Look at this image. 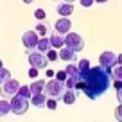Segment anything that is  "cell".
Here are the masks:
<instances>
[{"label":"cell","instance_id":"6da1fadb","mask_svg":"<svg viewBox=\"0 0 122 122\" xmlns=\"http://www.w3.org/2000/svg\"><path fill=\"white\" fill-rule=\"evenodd\" d=\"M111 68L99 65L81 70V81L76 83V90H81L90 101L99 99L111 88Z\"/></svg>","mask_w":122,"mask_h":122},{"label":"cell","instance_id":"7a4b0ae2","mask_svg":"<svg viewBox=\"0 0 122 122\" xmlns=\"http://www.w3.org/2000/svg\"><path fill=\"white\" fill-rule=\"evenodd\" d=\"M65 92V83H61L57 79H52V81H47L45 84V95L47 97H54V99L59 101L61 95Z\"/></svg>","mask_w":122,"mask_h":122},{"label":"cell","instance_id":"3957f363","mask_svg":"<svg viewBox=\"0 0 122 122\" xmlns=\"http://www.w3.org/2000/svg\"><path fill=\"white\" fill-rule=\"evenodd\" d=\"M29 106H30V99H25V97H22V95H13L11 97V111L15 115L27 113Z\"/></svg>","mask_w":122,"mask_h":122},{"label":"cell","instance_id":"277c9868","mask_svg":"<svg viewBox=\"0 0 122 122\" xmlns=\"http://www.w3.org/2000/svg\"><path fill=\"white\" fill-rule=\"evenodd\" d=\"M27 61H29L30 66H34V68L41 70V68H47L49 66V59H47V56L43 52H29L27 54Z\"/></svg>","mask_w":122,"mask_h":122},{"label":"cell","instance_id":"5b68a950","mask_svg":"<svg viewBox=\"0 0 122 122\" xmlns=\"http://www.w3.org/2000/svg\"><path fill=\"white\" fill-rule=\"evenodd\" d=\"M65 47L76 50V52H81V50L84 49V40L81 38L77 32H72V30H70L68 34H65Z\"/></svg>","mask_w":122,"mask_h":122},{"label":"cell","instance_id":"8992f818","mask_svg":"<svg viewBox=\"0 0 122 122\" xmlns=\"http://www.w3.org/2000/svg\"><path fill=\"white\" fill-rule=\"evenodd\" d=\"M18 88H20V83L16 79H7L4 84H0V95L4 97V99H7V97H13L18 93Z\"/></svg>","mask_w":122,"mask_h":122},{"label":"cell","instance_id":"52a82bcc","mask_svg":"<svg viewBox=\"0 0 122 122\" xmlns=\"http://www.w3.org/2000/svg\"><path fill=\"white\" fill-rule=\"evenodd\" d=\"M38 40H40V34L36 30H25L22 36V43L27 50H34L36 45H38Z\"/></svg>","mask_w":122,"mask_h":122},{"label":"cell","instance_id":"ba28073f","mask_svg":"<svg viewBox=\"0 0 122 122\" xmlns=\"http://www.w3.org/2000/svg\"><path fill=\"white\" fill-rule=\"evenodd\" d=\"M70 29H72V22L68 20V16H59V20H57L56 23H54V32H57V34H68Z\"/></svg>","mask_w":122,"mask_h":122},{"label":"cell","instance_id":"9c48e42d","mask_svg":"<svg viewBox=\"0 0 122 122\" xmlns=\"http://www.w3.org/2000/svg\"><path fill=\"white\" fill-rule=\"evenodd\" d=\"M99 65L106 66V68H113L117 65V54L111 52V50H104L99 56Z\"/></svg>","mask_w":122,"mask_h":122},{"label":"cell","instance_id":"30bf717a","mask_svg":"<svg viewBox=\"0 0 122 122\" xmlns=\"http://www.w3.org/2000/svg\"><path fill=\"white\" fill-rule=\"evenodd\" d=\"M57 54H59V59H63V61H68V63L76 61V56H77V52H76V50L68 49V47H61Z\"/></svg>","mask_w":122,"mask_h":122},{"label":"cell","instance_id":"8fae6325","mask_svg":"<svg viewBox=\"0 0 122 122\" xmlns=\"http://www.w3.org/2000/svg\"><path fill=\"white\" fill-rule=\"evenodd\" d=\"M61 101L65 104H74L77 101V92L74 90V88H65V92H63V95H61Z\"/></svg>","mask_w":122,"mask_h":122},{"label":"cell","instance_id":"7c38bea8","mask_svg":"<svg viewBox=\"0 0 122 122\" xmlns=\"http://www.w3.org/2000/svg\"><path fill=\"white\" fill-rule=\"evenodd\" d=\"M56 13H57L59 16H70V15L74 13V5H72V2H61V4H57Z\"/></svg>","mask_w":122,"mask_h":122},{"label":"cell","instance_id":"4fadbf2b","mask_svg":"<svg viewBox=\"0 0 122 122\" xmlns=\"http://www.w3.org/2000/svg\"><path fill=\"white\" fill-rule=\"evenodd\" d=\"M49 40H50V45H52V49H57V50H59L61 47H65V38H63V34L52 32V34L49 36Z\"/></svg>","mask_w":122,"mask_h":122},{"label":"cell","instance_id":"5bb4252c","mask_svg":"<svg viewBox=\"0 0 122 122\" xmlns=\"http://www.w3.org/2000/svg\"><path fill=\"white\" fill-rule=\"evenodd\" d=\"M45 84H47V81H40V79H34L32 83L29 84L30 92H32V95H36V93H43V92H45Z\"/></svg>","mask_w":122,"mask_h":122},{"label":"cell","instance_id":"9a60e30c","mask_svg":"<svg viewBox=\"0 0 122 122\" xmlns=\"http://www.w3.org/2000/svg\"><path fill=\"white\" fill-rule=\"evenodd\" d=\"M30 104L36 106V108H45V104H47L45 92H43V93H36V95H32V97H30Z\"/></svg>","mask_w":122,"mask_h":122},{"label":"cell","instance_id":"2e32d148","mask_svg":"<svg viewBox=\"0 0 122 122\" xmlns=\"http://www.w3.org/2000/svg\"><path fill=\"white\" fill-rule=\"evenodd\" d=\"M65 72H66V77H72V79H76V81H81V70H79V66H76V65L70 63V65L65 68Z\"/></svg>","mask_w":122,"mask_h":122},{"label":"cell","instance_id":"e0dca14e","mask_svg":"<svg viewBox=\"0 0 122 122\" xmlns=\"http://www.w3.org/2000/svg\"><path fill=\"white\" fill-rule=\"evenodd\" d=\"M36 49H38L40 52H43V54H45L47 50H50V49H52V45H50V40L47 38V36H41V38L38 40V45H36Z\"/></svg>","mask_w":122,"mask_h":122},{"label":"cell","instance_id":"ac0fdd59","mask_svg":"<svg viewBox=\"0 0 122 122\" xmlns=\"http://www.w3.org/2000/svg\"><path fill=\"white\" fill-rule=\"evenodd\" d=\"M7 113H11V101L0 99V117H5Z\"/></svg>","mask_w":122,"mask_h":122},{"label":"cell","instance_id":"d6986e66","mask_svg":"<svg viewBox=\"0 0 122 122\" xmlns=\"http://www.w3.org/2000/svg\"><path fill=\"white\" fill-rule=\"evenodd\" d=\"M16 95H22V97H25V99H30V97H32V92H30L29 86H22V84H20L18 93H16Z\"/></svg>","mask_w":122,"mask_h":122},{"label":"cell","instance_id":"ffe728a7","mask_svg":"<svg viewBox=\"0 0 122 122\" xmlns=\"http://www.w3.org/2000/svg\"><path fill=\"white\" fill-rule=\"evenodd\" d=\"M111 79H122V65H115L111 68Z\"/></svg>","mask_w":122,"mask_h":122},{"label":"cell","instance_id":"44dd1931","mask_svg":"<svg viewBox=\"0 0 122 122\" xmlns=\"http://www.w3.org/2000/svg\"><path fill=\"white\" fill-rule=\"evenodd\" d=\"M47 59H49V63H52V61H56V59H59V54H57V49H50V50H47Z\"/></svg>","mask_w":122,"mask_h":122},{"label":"cell","instance_id":"7402d4cb","mask_svg":"<svg viewBox=\"0 0 122 122\" xmlns=\"http://www.w3.org/2000/svg\"><path fill=\"white\" fill-rule=\"evenodd\" d=\"M7 79H11V72L7 68H0V84H4Z\"/></svg>","mask_w":122,"mask_h":122},{"label":"cell","instance_id":"603a6c76","mask_svg":"<svg viewBox=\"0 0 122 122\" xmlns=\"http://www.w3.org/2000/svg\"><path fill=\"white\" fill-rule=\"evenodd\" d=\"M45 106H47V110H50V111L56 110V108H57V99H54V97H47V104H45Z\"/></svg>","mask_w":122,"mask_h":122},{"label":"cell","instance_id":"cb8c5ba5","mask_svg":"<svg viewBox=\"0 0 122 122\" xmlns=\"http://www.w3.org/2000/svg\"><path fill=\"white\" fill-rule=\"evenodd\" d=\"M34 18H36V20H40V22H41V20H45V18H47L45 9H36V11H34Z\"/></svg>","mask_w":122,"mask_h":122},{"label":"cell","instance_id":"d4e9b609","mask_svg":"<svg viewBox=\"0 0 122 122\" xmlns=\"http://www.w3.org/2000/svg\"><path fill=\"white\" fill-rule=\"evenodd\" d=\"M77 66H79V70H88L90 68V59H79V63H77Z\"/></svg>","mask_w":122,"mask_h":122},{"label":"cell","instance_id":"484cf974","mask_svg":"<svg viewBox=\"0 0 122 122\" xmlns=\"http://www.w3.org/2000/svg\"><path fill=\"white\" fill-rule=\"evenodd\" d=\"M34 30H36V32H38L40 36H47V27H45V23H38Z\"/></svg>","mask_w":122,"mask_h":122},{"label":"cell","instance_id":"4316f807","mask_svg":"<svg viewBox=\"0 0 122 122\" xmlns=\"http://www.w3.org/2000/svg\"><path fill=\"white\" fill-rule=\"evenodd\" d=\"M115 118L117 122H122V102H118V106L115 108Z\"/></svg>","mask_w":122,"mask_h":122},{"label":"cell","instance_id":"83f0119b","mask_svg":"<svg viewBox=\"0 0 122 122\" xmlns=\"http://www.w3.org/2000/svg\"><path fill=\"white\" fill-rule=\"evenodd\" d=\"M54 77H56L57 81H61V83H65V81H66V72H65V70H59V72H56Z\"/></svg>","mask_w":122,"mask_h":122},{"label":"cell","instance_id":"f1b7e54d","mask_svg":"<svg viewBox=\"0 0 122 122\" xmlns=\"http://www.w3.org/2000/svg\"><path fill=\"white\" fill-rule=\"evenodd\" d=\"M76 83H77L76 79H72V77H66V81H65V88H74V90H76Z\"/></svg>","mask_w":122,"mask_h":122},{"label":"cell","instance_id":"f546056e","mask_svg":"<svg viewBox=\"0 0 122 122\" xmlns=\"http://www.w3.org/2000/svg\"><path fill=\"white\" fill-rule=\"evenodd\" d=\"M38 72H40L38 68H34V66H30V68H29V72H27V76H29L30 79H36V77H38Z\"/></svg>","mask_w":122,"mask_h":122},{"label":"cell","instance_id":"4dcf8cb0","mask_svg":"<svg viewBox=\"0 0 122 122\" xmlns=\"http://www.w3.org/2000/svg\"><path fill=\"white\" fill-rule=\"evenodd\" d=\"M79 4L83 5V7H92V5L95 4V0H79Z\"/></svg>","mask_w":122,"mask_h":122},{"label":"cell","instance_id":"1f68e13d","mask_svg":"<svg viewBox=\"0 0 122 122\" xmlns=\"http://www.w3.org/2000/svg\"><path fill=\"white\" fill-rule=\"evenodd\" d=\"M117 101H118V102H122V88H118V90H117Z\"/></svg>","mask_w":122,"mask_h":122},{"label":"cell","instance_id":"d6a6232c","mask_svg":"<svg viewBox=\"0 0 122 122\" xmlns=\"http://www.w3.org/2000/svg\"><path fill=\"white\" fill-rule=\"evenodd\" d=\"M54 76H56V74H54L52 70H49V68H47V77H54Z\"/></svg>","mask_w":122,"mask_h":122},{"label":"cell","instance_id":"836d02e7","mask_svg":"<svg viewBox=\"0 0 122 122\" xmlns=\"http://www.w3.org/2000/svg\"><path fill=\"white\" fill-rule=\"evenodd\" d=\"M117 65H122V54H118V56H117Z\"/></svg>","mask_w":122,"mask_h":122},{"label":"cell","instance_id":"e575fe53","mask_svg":"<svg viewBox=\"0 0 122 122\" xmlns=\"http://www.w3.org/2000/svg\"><path fill=\"white\" fill-rule=\"evenodd\" d=\"M23 4H32V2H34V0H22Z\"/></svg>","mask_w":122,"mask_h":122},{"label":"cell","instance_id":"d590c367","mask_svg":"<svg viewBox=\"0 0 122 122\" xmlns=\"http://www.w3.org/2000/svg\"><path fill=\"white\" fill-rule=\"evenodd\" d=\"M95 2H97V4H106L108 0H95Z\"/></svg>","mask_w":122,"mask_h":122},{"label":"cell","instance_id":"8d00e7d4","mask_svg":"<svg viewBox=\"0 0 122 122\" xmlns=\"http://www.w3.org/2000/svg\"><path fill=\"white\" fill-rule=\"evenodd\" d=\"M0 68H4V61L0 59Z\"/></svg>","mask_w":122,"mask_h":122},{"label":"cell","instance_id":"74e56055","mask_svg":"<svg viewBox=\"0 0 122 122\" xmlns=\"http://www.w3.org/2000/svg\"><path fill=\"white\" fill-rule=\"evenodd\" d=\"M65 2H76V0H65Z\"/></svg>","mask_w":122,"mask_h":122}]
</instances>
